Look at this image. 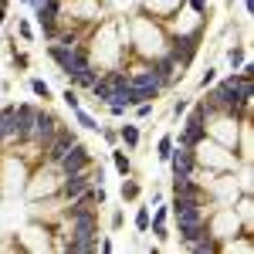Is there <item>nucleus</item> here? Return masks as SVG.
I'll return each mask as SVG.
<instances>
[{
  "mask_svg": "<svg viewBox=\"0 0 254 254\" xmlns=\"http://www.w3.org/2000/svg\"><path fill=\"white\" fill-rule=\"evenodd\" d=\"M55 166H58L61 176H64V173H78V170H88V166H92V149H88L85 142L75 139V142H71V149H68Z\"/></svg>",
  "mask_w": 254,
  "mask_h": 254,
  "instance_id": "obj_4",
  "label": "nucleus"
},
{
  "mask_svg": "<svg viewBox=\"0 0 254 254\" xmlns=\"http://www.w3.org/2000/svg\"><path fill=\"white\" fill-rule=\"evenodd\" d=\"M61 119L55 112H48V109H38L34 112V126H31V132H27V142H34V146H44L48 139L58 132Z\"/></svg>",
  "mask_w": 254,
  "mask_h": 254,
  "instance_id": "obj_3",
  "label": "nucleus"
},
{
  "mask_svg": "<svg viewBox=\"0 0 254 254\" xmlns=\"http://www.w3.org/2000/svg\"><path fill=\"white\" fill-rule=\"evenodd\" d=\"M170 173L173 176H193L196 170V149H187V146H173V153H170Z\"/></svg>",
  "mask_w": 254,
  "mask_h": 254,
  "instance_id": "obj_7",
  "label": "nucleus"
},
{
  "mask_svg": "<svg viewBox=\"0 0 254 254\" xmlns=\"http://www.w3.org/2000/svg\"><path fill=\"white\" fill-rule=\"evenodd\" d=\"M75 139H78V136H75V132H71V129L61 122L58 132H55V136H51L48 142H44V146H41V149H44V163H58V159L64 156L68 149H71V142H75Z\"/></svg>",
  "mask_w": 254,
  "mask_h": 254,
  "instance_id": "obj_5",
  "label": "nucleus"
},
{
  "mask_svg": "<svg viewBox=\"0 0 254 254\" xmlns=\"http://www.w3.org/2000/svg\"><path fill=\"white\" fill-rule=\"evenodd\" d=\"M139 193H142L139 180H132V173L122 176V200H126V203H132V200H139Z\"/></svg>",
  "mask_w": 254,
  "mask_h": 254,
  "instance_id": "obj_13",
  "label": "nucleus"
},
{
  "mask_svg": "<svg viewBox=\"0 0 254 254\" xmlns=\"http://www.w3.org/2000/svg\"><path fill=\"white\" fill-rule=\"evenodd\" d=\"M122 224H126V214H122V210H116V214H112V227H116V231H119Z\"/></svg>",
  "mask_w": 254,
  "mask_h": 254,
  "instance_id": "obj_30",
  "label": "nucleus"
},
{
  "mask_svg": "<svg viewBox=\"0 0 254 254\" xmlns=\"http://www.w3.org/2000/svg\"><path fill=\"white\" fill-rule=\"evenodd\" d=\"M14 64H17L20 71H27V64H31V61H27V55H14Z\"/></svg>",
  "mask_w": 254,
  "mask_h": 254,
  "instance_id": "obj_29",
  "label": "nucleus"
},
{
  "mask_svg": "<svg viewBox=\"0 0 254 254\" xmlns=\"http://www.w3.org/2000/svg\"><path fill=\"white\" fill-rule=\"evenodd\" d=\"M173 136H159V142H156V159L159 163H166V159H170V153H173Z\"/></svg>",
  "mask_w": 254,
  "mask_h": 254,
  "instance_id": "obj_16",
  "label": "nucleus"
},
{
  "mask_svg": "<svg viewBox=\"0 0 254 254\" xmlns=\"http://www.w3.org/2000/svg\"><path fill=\"white\" fill-rule=\"evenodd\" d=\"M17 34L24 41H34V31H31V24H27V20H17Z\"/></svg>",
  "mask_w": 254,
  "mask_h": 254,
  "instance_id": "obj_25",
  "label": "nucleus"
},
{
  "mask_svg": "<svg viewBox=\"0 0 254 254\" xmlns=\"http://www.w3.org/2000/svg\"><path fill=\"white\" fill-rule=\"evenodd\" d=\"M200 139H210L203 102H196L193 109H187V119H183V126H180V136H173V142H176V146H187V149H196Z\"/></svg>",
  "mask_w": 254,
  "mask_h": 254,
  "instance_id": "obj_1",
  "label": "nucleus"
},
{
  "mask_svg": "<svg viewBox=\"0 0 254 254\" xmlns=\"http://www.w3.org/2000/svg\"><path fill=\"white\" fill-rule=\"evenodd\" d=\"M214 81H217V68H207V71L200 75V88H210Z\"/></svg>",
  "mask_w": 254,
  "mask_h": 254,
  "instance_id": "obj_24",
  "label": "nucleus"
},
{
  "mask_svg": "<svg viewBox=\"0 0 254 254\" xmlns=\"http://www.w3.org/2000/svg\"><path fill=\"white\" fill-rule=\"evenodd\" d=\"M244 10L251 14V10H254V0H244Z\"/></svg>",
  "mask_w": 254,
  "mask_h": 254,
  "instance_id": "obj_33",
  "label": "nucleus"
},
{
  "mask_svg": "<svg viewBox=\"0 0 254 254\" xmlns=\"http://www.w3.org/2000/svg\"><path fill=\"white\" fill-rule=\"evenodd\" d=\"M187 109H190V98L180 95V98L173 102V119H183V116H187Z\"/></svg>",
  "mask_w": 254,
  "mask_h": 254,
  "instance_id": "obj_21",
  "label": "nucleus"
},
{
  "mask_svg": "<svg viewBox=\"0 0 254 254\" xmlns=\"http://www.w3.org/2000/svg\"><path fill=\"white\" fill-rule=\"evenodd\" d=\"M227 3H234V0H227Z\"/></svg>",
  "mask_w": 254,
  "mask_h": 254,
  "instance_id": "obj_34",
  "label": "nucleus"
},
{
  "mask_svg": "<svg viewBox=\"0 0 254 254\" xmlns=\"http://www.w3.org/2000/svg\"><path fill=\"white\" fill-rule=\"evenodd\" d=\"M98 75H102V71H98L95 64H88V68H81V71H75V75H71V88H92Z\"/></svg>",
  "mask_w": 254,
  "mask_h": 254,
  "instance_id": "obj_11",
  "label": "nucleus"
},
{
  "mask_svg": "<svg viewBox=\"0 0 254 254\" xmlns=\"http://www.w3.org/2000/svg\"><path fill=\"white\" fill-rule=\"evenodd\" d=\"M119 142L132 153V149H139V142H142V132H139V126H132V122H126V126H119Z\"/></svg>",
  "mask_w": 254,
  "mask_h": 254,
  "instance_id": "obj_10",
  "label": "nucleus"
},
{
  "mask_svg": "<svg viewBox=\"0 0 254 254\" xmlns=\"http://www.w3.org/2000/svg\"><path fill=\"white\" fill-rule=\"evenodd\" d=\"M244 61H248V48H244V44H234V48L227 51V64H231V71H237Z\"/></svg>",
  "mask_w": 254,
  "mask_h": 254,
  "instance_id": "obj_15",
  "label": "nucleus"
},
{
  "mask_svg": "<svg viewBox=\"0 0 254 254\" xmlns=\"http://www.w3.org/2000/svg\"><path fill=\"white\" fill-rule=\"evenodd\" d=\"M98 251L109 254V251H112V241H109V237H102V241H98Z\"/></svg>",
  "mask_w": 254,
  "mask_h": 254,
  "instance_id": "obj_31",
  "label": "nucleus"
},
{
  "mask_svg": "<svg viewBox=\"0 0 254 254\" xmlns=\"http://www.w3.org/2000/svg\"><path fill=\"white\" fill-rule=\"evenodd\" d=\"M149 217H153L149 207H136V231L139 234H149Z\"/></svg>",
  "mask_w": 254,
  "mask_h": 254,
  "instance_id": "obj_17",
  "label": "nucleus"
},
{
  "mask_svg": "<svg viewBox=\"0 0 254 254\" xmlns=\"http://www.w3.org/2000/svg\"><path fill=\"white\" fill-rule=\"evenodd\" d=\"M92 183H95V180H92V166H88V170H78V173H64V176H61L58 193L71 203V200H78V196L85 193Z\"/></svg>",
  "mask_w": 254,
  "mask_h": 254,
  "instance_id": "obj_6",
  "label": "nucleus"
},
{
  "mask_svg": "<svg viewBox=\"0 0 254 254\" xmlns=\"http://www.w3.org/2000/svg\"><path fill=\"white\" fill-rule=\"evenodd\" d=\"M75 122H78L81 129H88V132H102V122H98L95 116H92V112H88V109H75Z\"/></svg>",
  "mask_w": 254,
  "mask_h": 254,
  "instance_id": "obj_12",
  "label": "nucleus"
},
{
  "mask_svg": "<svg viewBox=\"0 0 254 254\" xmlns=\"http://www.w3.org/2000/svg\"><path fill=\"white\" fill-rule=\"evenodd\" d=\"M27 88H31V92H34L38 98H44V102L51 98V85H48L44 78H31V81H27Z\"/></svg>",
  "mask_w": 254,
  "mask_h": 254,
  "instance_id": "obj_18",
  "label": "nucleus"
},
{
  "mask_svg": "<svg viewBox=\"0 0 254 254\" xmlns=\"http://www.w3.org/2000/svg\"><path fill=\"white\" fill-rule=\"evenodd\" d=\"M153 105H156V102H139V105H132V109H136L139 119H149L153 116Z\"/></svg>",
  "mask_w": 254,
  "mask_h": 254,
  "instance_id": "obj_23",
  "label": "nucleus"
},
{
  "mask_svg": "<svg viewBox=\"0 0 254 254\" xmlns=\"http://www.w3.org/2000/svg\"><path fill=\"white\" fill-rule=\"evenodd\" d=\"M190 7H193V14H207V0H190Z\"/></svg>",
  "mask_w": 254,
  "mask_h": 254,
  "instance_id": "obj_28",
  "label": "nucleus"
},
{
  "mask_svg": "<svg viewBox=\"0 0 254 254\" xmlns=\"http://www.w3.org/2000/svg\"><path fill=\"white\" fill-rule=\"evenodd\" d=\"M112 166H116L119 176H129V173H132V159L126 156V149H112Z\"/></svg>",
  "mask_w": 254,
  "mask_h": 254,
  "instance_id": "obj_14",
  "label": "nucleus"
},
{
  "mask_svg": "<svg viewBox=\"0 0 254 254\" xmlns=\"http://www.w3.org/2000/svg\"><path fill=\"white\" fill-rule=\"evenodd\" d=\"M149 220H163V224H166V220H170V203H166V207H156V214L149 217Z\"/></svg>",
  "mask_w": 254,
  "mask_h": 254,
  "instance_id": "obj_27",
  "label": "nucleus"
},
{
  "mask_svg": "<svg viewBox=\"0 0 254 254\" xmlns=\"http://www.w3.org/2000/svg\"><path fill=\"white\" fill-rule=\"evenodd\" d=\"M98 136L105 139L109 146H116V142H119V129H105V126H102V132H98Z\"/></svg>",
  "mask_w": 254,
  "mask_h": 254,
  "instance_id": "obj_26",
  "label": "nucleus"
},
{
  "mask_svg": "<svg viewBox=\"0 0 254 254\" xmlns=\"http://www.w3.org/2000/svg\"><path fill=\"white\" fill-rule=\"evenodd\" d=\"M170 214H173L176 227H200V224H207L203 203H196V200H170Z\"/></svg>",
  "mask_w": 254,
  "mask_h": 254,
  "instance_id": "obj_2",
  "label": "nucleus"
},
{
  "mask_svg": "<svg viewBox=\"0 0 254 254\" xmlns=\"http://www.w3.org/2000/svg\"><path fill=\"white\" fill-rule=\"evenodd\" d=\"M34 112H38V105H27V102L14 105V119H17V136H20V142H27V132H31V126H34Z\"/></svg>",
  "mask_w": 254,
  "mask_h": 254,
  "instance_id": "obj_8",
  "label": "nucleus"
},
{
  "mask_svg": "<svg viewBox=\"0 0 254 254\" xmlns=\"http://www.w3.org/2000/svg\"><path fill=\"white\" fill-rule=\"evenodd\" d=\"M237 217H244V220H251V193H244V200L237 203Z\"/></svg>",
  "mask_w": 254,
  "mask_h": 254,
  "instance_id": "obj_22",
  "label": "nucleus"
},
{
  "mask_svg": "<svg viewBox=\"0 0 254 254\" xmlns=\"http://www.w3.org/2000/svg\"><path fill=\"white\" fill-rule=\"evenodd\" d=\"M3 20H7V3L0 0V27H3Z\"/></svg>",
  "mask_w": 254,
  "mask_h": 254,
  "instance_id": "obj_32",
  "label": "nucleus"
},
{
  "mask_svg": "<svg viewBox=\"0 0 254 254\" xmlns=\"http://www.w3.org/2000/svg\"><path fill=\"white\" fill-rule=\"evenodd\" d=\"M24 3H31V0H24Z\"/></svg>",
  "mask_w": 254,
  "mask_h": 254,
  "instance_id": "obj_35",
  "label": "nucleus"
},
{
  "mask_svg": "<svg viewBox=\"0 0 254 254\" xmlns=\"http://www.w3.org/2000/svg\"><path fill=\"white\" fill-rule=\"evenodd\" d=\"M61 102H64V105H68L71 112H75V109L81 105V95H78V88H71V85H68V88L61 92Z\"/></svg>",
  "mask_w": 254,
  "mask_h": 254,
  "instance_id": "obj_19",
  "label": "nucleus"
},
{
  "mask_svg": "<svg viewBox=\"0 0 254 254\" xmlns=\"http://www.w3.org/2000/svg\"><path fill=\"white\" fill-rule=\"evenodd\" d=\"M105 109H109V116H116V119H122L126 112H129V105H126V102H116V98H112Z\"/></svg>",
  "mask_w": 254,
  "mask_h": 254,
  "instance_id": "obj_20",
  "label": "nucleus"
},
{
  "mask_svg": "<svg viewBox=\"0 0 254 254\" xmlns=\"http://www.w3.org/2000/svg\"><path fill=\"white\" fill-rule=\"evenodd\" d=\"M88 92H92V98H95L98 105H105V102H112V92H116V88H112V81H109V75L102 71V75L95 78V85H92Z\"/></svg>",
  "mask_w": 254,
  "mask_h": 254,
  "instance_id": "obj_9",
  "label": "nucleus"
}]
</instances>
